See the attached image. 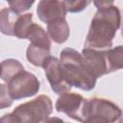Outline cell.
I'll return each instance as SVG.
<instances>
[{
    "mask_svg": "<svg viewBox=\"0 0 123 123\" xmlns=\"http://www.w3.org/2000/svg\"><path fill=\"white\" fill-rule=\"evenodd\" d=\"M97 8L85 42V48L106 50L112 46V39L120 28L119 9L112 1H94Z\"/></svg>",
    "mask_w": 123,
    "mask_h": 123,
    "instance_id": "cell-1",
    "label": "cell"
},
{
    "mask_svg": "<svg viewBox=\"0 0 123 123\" xmlns=\"http://www.w3.org/2000/svg\"><path fill=\"white\" fill-rule=\"evenodd\" d=\"M60 64L66 82L79 89L89 91L95 87L97 79L87 68L81 53L73 48H64L60 54Z\"/></svg>",
    "mask_w": 123,
    "mask_h": 123,
    "instance_id": "cell-2",
    "label": "cell"
},
{
    "mask_svg": "<svg viewBox=\"0 0 123 123\" xmlns=\"http://www.w3.org/2000/svg\"><path fill=\"white\" fill-rule=\"evenodd\" d=\"M121 109L104 98L86 99L82 123H116L121 119Z\"/></svg>",
    "mask_w": 123,
    "mask_h": 123,
    "instance_id": "cell-3",
    "label": "cell"
},
{
    "mask_svg": "<svg viewBox=\"0 0 123 123\" xmlns=\"http://www.w3.org/2000/svg\"><path fill=\"white\" fill-rule=\"evenodd\" d=\"M53 104L47 95H38L34 100L17 106L12 113L18 123H40L52 113Z\"/></svg>",
    "mask_w": 123,
    "mask_h": 123,
    "instance_id": "cell-4",
    "label": "cell"
},
{
    "mask_svg": "<svg viewBox=\"0 0 123 123\" xmlns=\"http://www.w3.org/2000/svg\"><path fill=\"white\" fill-rule=\"evenodd\" d=\"M10 96L12 100H20L36 95L40 87L37 76L26 70L21 71L8 84Z\"/></svg>",
    "mask_w": 123,
    "mask_h": 123,
    "instance_id": "cell-5",
    "label": "cell"
},
{
    "mask_svg": "<svg viewBox=\"0 0 123 123\" xmlns=\"http://www.w3.org/2000/svg\"><path fill=\"white\" fill-rule=\"evenodd\" d=\"M42 67L50 84V86L55 93L63 94L71 90L72 86L66 82L60 62L56 57L50 56L46 60Z\"/></svg>",
    "mask_w": 123,
    "mask_h": 123,
    "instance_id": "cell-6",
    "label": "cell"
},
{
    "mask_svg": "<svg viewBox=\"0 0 123 123\" xmlns=\"http://www.w3.org/2000/svg\"><path fill=\"white\" fill-rule=\"evenodd\" d=\"M86 99L78 93H63L58 98L55 108L57 111L65 113L68 117L82 122Z\"/></svg>",
    "mask_w": 123,
    "mask_h": 123,
    "instance_id": "cell-7",
    "label": "cell"
},
{
    "mask_svg": "<svg viewBox=\"0 0 123 123\" xmlns=\"http://www.w3.org/2000/svg\"><path fill=\"white\" fill-rule=\"evenodd\" d=\"M107 50L84 48L82 51V56L87 68L96 79L111 73Z\"/></svg>",
    "mask_w": 123,
    "mask_h": 123,
    "instance_id": "cell-8",
    "label": "cell"
},
{
    "mask_svg": "<svg viewBox=\"0 0 123 123\" xmlns=\"http://www.w3.org/2000/svg\"><path fill=\"white\" fill-rule=\"evenodd\" d=\"M66 12L63 1L41 0L37 8V17L47 24L59 19H65Z\"/></svg>",
    "mask_w": 123,
    "mask_h": 123,
    "instance_id": "cell-9",
    "label": "cell"
},
{
    "mask_svg": "<svg viewBox=\"0 0 123 123\" xmlns=\"http://www.w3.org/2000/svg\"><path fill=\"white\" fill-rule=\"evenodd\" d=\"M47 35L54 42L62 44L67 40L70 35L69 25L65 19H59L47 24Z\"/></svg>",
    "mask_w": 123,
    "mask_h": 123,
    "instance_id": "cell-10",
    "label": "cell"
},
{
    "mask_svg": "<svg viewBox=\"0 0 123 123\" xmlns=\"http://www.w3.org/2000/svg\"><path fill=\"white\" fill-rule=\"evenodd\" d=\"M26 39L30 40V44L35 46H41L50 49L51 40L45 30L37 23H32L27 31Z\"/></svg>",
    "mask_w": 123,
    "mask_h": 123,
    "instance_id": "cell-11",
    "label": "cell"
},
{
    "mask_svg": "<svg viewBox=\"0 0 123 123\" xmlns=\"http://www.w3.org/2000/svg\"><path fill=\"white\" fill-rule=\"evenodd\" d=\"M24 70L22 63L15 59L4 60L0 63V78L7 84Z\"/></svg>",
    "mask_w": 123,
    "mask_h": 123,
    "instance_id": "cell-12",
    "label": "cell"
},
{
    "mask_svg": "<svg viewBox=\"0 0 123 123\" xmlns=\"http://www.w3.org/2000/svg\"><path fill=\"white\" fill-rule=\"evenodd\" d=\"M50 49L41 47V46H35L29 44L26 50V57L27 60L34 64L35 66H43L46 60L50 57Z\"/></svg>",
    "mask_w": 123,
    "mask_h": 123,
    "instance_id": "cell-13",
    "label": "cell"
},
{
    "mask_svg": "<svg viewBox=\"0 0 123 123\" xmlns=\"http://www.w3.org/2000/svg\"><path fill=\"white\" fill-rule=\"evenodd\" d=\"M18 15L10 8L2 9L0 11V32L7 36H13V27Z\"/></svg>",
    "mask_w": 123,
    "mask_h": 123,
    "instance_id": "cell-14",
    "label": "cell"
},
{
    "mask_svg": "<svg viewBox=\"0 0 123 123\" xmlns=\"http://www.w3.org/2000/svg\"><path fill=\"white\" fill-rule=\"evenodd\" d=\"M32 23H33L32 13L19 14L13 27V36L21 39H26L27 31Z\"/></svg>",
    "mask_w": 123,
    "mask_h": 123,
    "instance_id": "cell-15",
    "label": "cell"
},
{
    "mask_svg": "<svg viewBox=\"0 0 123 123\" xmlns=\"http://www.w3.org/2000/svg\"><path fill=\"white\" fill-rule=\"evenodd\" d=\"M107 53H108L111 73L121 69L123 66V48H122V46L118 45L114 48H110L107 50Z\"/></svg>",
    "mask_w": 123,
    "mask_h": 123,
    "instance_id": "cell-16",
    "label": "cell"
},
{
    "mask_svg": "<svg viewBox=\"0 0 123 123\" xmlns=\"http://www.w3.org/2000/svg\"><path fill=\"white\" fill-rule=\"evenodd\" d=\"M63 4H64L66 12H80L84 11L90 4V1H79V0L63 1Z\"/></svg>",
    "mask_w": 123,
    "mask_h": 123,
    "instance_id": "cell-17",
    "label": "cell"
},
{
    "mask_svg": "<svg viewBox=\"0 0 123 123\" xmlns=\"http://www.w3.org/2000/svg\"><path fill=\"white\" fill-rule=\"evenodd\" d=\"M12 101L9 93L8 86L6 84H0V110L11 107Z\"/></svg>",
    "mask_w": 123,
    "mask_h": 123,
    "instance_id": "cell-18",
    "label": "cell"
},
{
    "mask_svg": "<svg viewBox=\"0 0 123 123\" xmlns=\"http://www.w3.org/2000/svg\"><path fill=\"white\" fill-rule=\"evenodd\" d=\"M34 3V1H10L9 5L11 10L19 14L20 12L29 10Z\"/></svg>",
    "mask_w": 123,
    "mask_h": 123,
    "instance_id": "cell-19",
    "label": "cell"
},
{
    "mask_svg": "<svg viewBox=\"0 0 123 123\" xmlns=\"http://www.w3.org/2000/svg\"><path fill=\"white\" fill-rule=\"evenodd\" d=\"M0 123H18L17 118L15 115L11 112V113H6L2 117H0Z\"/></svg>",
    "mask_w": 123,
    "mask_h": 123,
    "instance_id": "cell-20",
    "label": "cell"
},
{
    "mask_svg": "<svg viewBox=\"0 0 123 123\" xmlns=\"http://www.w3.org/2000/svg\"><path fill=\"white\" fill-rule=\"evenodd\" d=\"M64 121L62 118L56 117V116H52V117H47L44 121H42V123H63Z\"/></svg>",
    "mask_w": 123,
    "mask_h": 123,
    "instance_id": "cell-21",
    "label": "cell"
},
{
    "mask_svg": "<svg viewBox=\"0 0 123 123\" xmlns=\"http://www.w3.org/2000/svg\"><path fill=\"white\" fill-rule=\"evenodd\" d=\"M117 123H122V120H121V119H120V120H119V121H118V122H117Z\"/></svg>",
    "mask_w": 123,
    "mask_h": 123,
    "instance_id": "cell-22",
    "label": "cell"
},
{
    "mask_svg": "<svg viewBox=\"0 0 123 123\" xmlns=\"http://www.w3.org/2000/svg\"><path fill=\"white\" fill-rule=\"evenodd\" d=\"M63 123H67V122H63Z\"/></svg>",
    "mask_w": 123,
    "mask_h": 123,
    "instance_id": "cell-23",
    "label": "cell"
}]
</instances>
